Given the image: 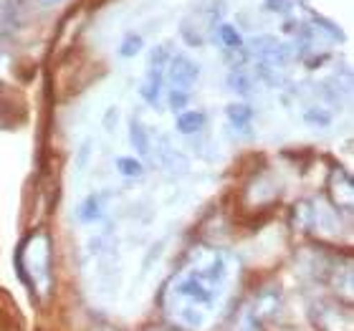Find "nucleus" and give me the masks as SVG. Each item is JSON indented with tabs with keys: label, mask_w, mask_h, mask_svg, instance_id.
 I'll use <instances>...</instances> for the list:
<instances>
[{
	"label": "nucleus",
	"mask_w": 354,
	"mask_h": 331,
	"mask_svg": "<svg viewBox=\"0 0 354 331\" xmlns=\"http://www.w3.org/2000/svg\"><path fill=\"white\" fill-rule=\"evenodd\" d=\"M228 119L238 126V129L248 132V129H251L253 111H251V106H245V104H230V106H228Z\"/></svg>",
	"instance_id": "7"
},
{
	"label": "nucleus",
	"mask_w": 354,
	"mask_h": 331,
	"mask_svg": "<svg viewBox=\"0 0 354 331\" xmlns=\"http://www.w3.org/2000/svg\"><path fill=\"white\" fill-rule=\"evenodd\" d=\"M175 126L180 134H195L205 126V111H180L175 119Z\"/></svg>",
	"instance_id": "4"
},
{
	"label": "nucleus",
	"mask_w": 354,
	"mask_h": 331,
	"mask_svg": "<svg viewBox=\"0 0 354 331\" xmlns=\"http://www.w3.org/2000/svg\"><path fill=\"white\" fill-rule=\"evenodd\" d=\"M218 38H221L223 44L228 46V48H238L241 46V33H238V28L236 26H230V23H223L221 28H218Z\"/></svg>",
	"instance_id": "10"
},
{
	"label": "nucleus",
	"mask_w": 354,
	"mask_h": 331,
	"mask_svg": "<svg viewBox=\"0 0 354 331\" xmlns=\"http://www.w3.org/2000/svg\"><path fill=\"white\" fill-rule=\"evenodd\" d=\"M119 122V109H114V106H111L109 111H106V117H104V126H106V129H114V124H117Z\"/></svg>",
	"instance_id": "17"
},
{
	"label": "nucleus",
	"mask_w": 354,
	"mask_h": 331,
	"mask_svg": "<svg viewBox=\"0 0 354 331\" xmlns=\"http://www.w3.org/2000/svg\"><path fill=\"white\" fill-rule=\"evenodd\" d=\"M304 122H306V124H314V126H329L332 124V117H329L326 111L309 109L306 114H304Z\"/></svg>",
	"instance_id": "12"
},
{
	"label": "nucleus",
	"mask_w": 354,
	"mask_h": 331,
	"mask_svg": "<svg viewBox=\"0 0 354 331\" xmlns=\"http://www.w3.org/2000/svg\"><path fill=\"white\" fill-rule=\"evenodd\" d=\"M104 200H106V195H88V198L82 202V207H79V218H82L84 223L102 220V215H104Z\"/></svg>",
	"instance_id": "5"
},
{
	"label": "nucleus",
	"mask_w": 354,
	"mask_h": 331,
	"mask_svg": "<svg viewBox=\"0 0 354 331\" xmlns=\"http://www.w3.org/2000/svg\"><path fill=\"white\" fill-rule=\"evenodd\" d=\"M192 26H190V21H183V30H180V33H183V38L185 41H187V46H203V36H200V33H192Z\"/></svg>",
	"instance_id": "15"
},
{
	"label": "nucleus",
	"mask_w": 354,
	"mask_h": 331,
	"mask_svg": "<svg viewBox=\"0 0 354 331\" xmlns=\"http://www.w3.org/2000/svg\"><path fill=\"white\" fill-rule=\"evenodd\" d=\"M41 6H59V3H64V0H38Z\"/></svg>",
	"instance_id": "18"
},
{
	"label": "nucleus",
	"mask_w": 354,
	"mask_h": 331,
	"mask_svg": "<svg viewBox=\"0 0 354 331\" xmlns=\"http://www.w3.org/2000/svg\"><path fill=\"white\" fill-rule=\"evenodd\" d=\"M140 51H142V36L129 33V36L124 38V44H122V56H124V59H132V56H137Z\"/></svg>",
	"instance_id": "11"
},
{
	"label": "nucleus",
	"mask_w": 354,
	"mask_h": 331,
	"mask_svg": "<svg viewBox=\"0 0 354 331\" xmlns=\"http://www.w3.org/2000/svg\"><path fill=\"white\" fill-rule=\"evenodd\" d=\"M187 99H190V96H187V91H185V88H172L170 91V109L175 111H185V106H187Z\"/></svg>",
	"instance_id": "13"
},
{
	"label": "nucleus",
	"mask_w": 354,
	"mask_h": 331,
	"mask_svg": "<svg viewBox=\"0 0 354 331\" xmlns=\"http://www.w3.org/2000/svg\"><path fill=\"white\" fill-rule=\"evenodd\" d=\"M228 86L233 88L236 94H243V96L251 94V79H248L245 71H238V68L228 76Z\"/></svg>",
	"instance_id": "8"
},
{
	"label": "nucleus",
	"mask_w": 354,
	"mask_h": 331,
	"mask_svg": "<svg viewBox=\"0 0 354 331\" xmlns=\"http://www.w3.org/2000/svg\"><path fill=\"white\" fill-rule=\"evenodd\" d=\"M167 76H170V82L175 88H190L192 84L198 82L200 66L192 59H187V56L180 53V56H175V59L170 61V71H167Z\"/></svg>",
	"instance_id": "1"
},
{
	"label": "nucleus",
	"mask_w": 354,
	"mask_h": 331,
	"mask_svg": "<svg viewBox=\"0 0 354 331\" xmlns=\"http://www.w3.org/2000/svg\"><path fill=\"white\" fill-rule=\"evenodd\" d=\"M160 94H162V74H160V71H149L147 82L140 86V96L149 104V106L160 109V102H162V96Z\"/></svg>",
	"instance_id": "3"
},
{
	"label": "nucleus",
	"mask_w": 354,
	"mask_h": 331,
	"mask_svg": "<svg viewBox=\"0 0 354 331\" xmlns=\"http://www.w3.org/2000/svg\"><path fill=\"white\" fill-rule=\"evenodd\" d=\"M129 142H132V147H134V152H137V155H149L147 129H145V124H142L137 117L129 122Z\"/></svg>",
	"instance_id": "6"
},
{
	"label": "nucleus",
	"mask_w": 354,
	"mask_h": 331,
	"mask_svg": "<svg viewBox=\"0 0 354 331\" xmlns=\"http://www.w3.org/2000/svg\"><path fill=\"white\" fill-rule=\"evenodd\" d=\"M157 157H160V164H162L165 169H170L172 175H185L187 167H190L187 160H185V155L180 152V149L172 147L167 137L160 140V152H157Z\"/></svg>",
	"instance_id": "2"
},
{
	"label": "nucleus",
	"mask_w": 354,
	"mask_h": 331,
	"mask_svg": "<svg viewBox=\"0 0 354 331\" xmlns=\"http://www.w3.org/2000/svg\"><path fill=\"white\" fill-rule=\"evenodd\" d=\"M165 64H167V51L165 48H155L152 56H149V71H160L162 74Z\"/></svg>",
	"instance_id": "14"
},
{
	"label": "nucleus",
	"mask_w": 354,
	"mask_h": 331,
	"mask_svg": "<svg viewBox=\"0 0 354 331\" xmlns=\"http://www.w3.org/2000/svg\"><path fill=\"white\" fill-rule=\"evenodd\" d=\"M88 157H91V140L84 142L82 149H79V157H76V169H79V172H82V169L86 167Z\"/></svg>",
	"instance_id": "16"
},
{
	"label": "nucleus",
	"mask_w": 354,
	"mask_h": 331,
	"mask_svg": "<svg viewBox=\"0 0 354 331\" xmlns=\"http://www.w3.org/2000/svg\"><path fill=\"white\" fill-rule=\"evenodd\" d=\"M117 169L124 177H142V175H145V167H142V162H137L134 157H117Z\"/></svg>",
	"instance_id": "9"
}]
</instances>
